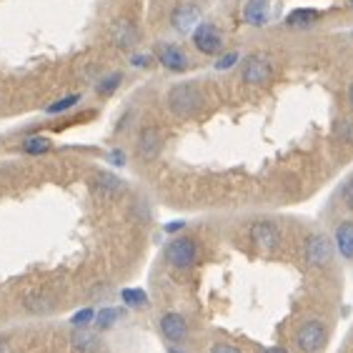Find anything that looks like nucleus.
<instances>
[{"label": "nucleus", "instance_id": "nucleus-7", "mask_svg": "<svg viewBox=\"0 0 353 353\" xmlns=\"http://www.w3.org/2000/svg\"><path fill=\"white\" fill-rule=\"evenodd\" d=\"M193 46L203 55H221L223 53V35L213 23H198L193 30Z\"/></svg>", "mask_w": 353, "mask_h": 353}, {"label": "nucleus", "instance_id": "nucleus-26", "mask_svg": "<svg viewBox=\"0 0 353 353\" xmlns=\"http://www.w3.org/2000/svg\"><path fill=\"white\" fill-rule=\"evenodd\" d=\"M341 201H343L348 211H353V173L346 178V183L341 185Z\"/></svg>", "mask_w": 353, "mask_h": 353}, {"label": "nucleus", "instance_id": "nucleus-15", "mask_svg": "<svg viewBox=\"0 0 353 353\" xmlns=\"http://www.w3.org/2000/svg\"><path fill=\"white\" fill-rule=\"evenodd\" d=\"M319 21H321L319 10H313V8H299V10L288 13V18H285V26L296 28V30H306V28H311L313 23H319Z\"/></svg>", "mask_w": 353, "mask_h": 353}, {"label": "nucleus", "instance_id": "nucleus-6", "mask_svg": "<svg viewBox=\"0 0 353 353\" xmlns=\"http://www.w3.org/2000/svg\"><path fill=\"white\" fill-rule=\"evenodd\" d=\"M251 243L259 248L261 253H276L281 245V228L273 221H256L248 228Z\"/></svg>", "mask_w": 353, "mask_h": 353}, {"label": "nucleus", "instance_id": "nucleus-14", "mask_svg": "<svg viewBox=\"0 0 353 353\" xmlns=\"http://www.w3.org/2000/svg\"><path fill=\"white\" fill-rule=\"evenodd\" d=\"M243 21L253 28H263L271 21V0H245Z\"/></svg>", "mask_w": 353, "mask_h": 353}, {"label": "nucleus", "instance_id": "nucleus-21", "mask_svg": "<svg viewBox=\"0 0 353 353\" xmlns=\"http://www.w3.org/2000/svg\"><path fill=\"white\" fill-rule=\"evenodd\" d=\"M121 83H123V73L103 75V78H98V83H95V93H98V95H113Z\"/></svg>", "mask_w": 353, "mask_h": 353}, {"label": "nucleus", "instance_id": "nucleus-36", "mask_svg": "<svg viewBox=\"0 0 353 353\" xmlns=\"http://www.w3.org/2000/svg\"><path fill=\"white\" fill-rule=\"evenodd\" d=\"M351 8H353V0H351Z\"/></svg>", "mask_w": 353, "mask_h": 353}, {"label": "nucleus", "instance_id": "nucleus-28", "mask_svg": "<svg viewBox=\"0 0 353 353\" xmlns=\"http://www.w3.org/2000/svg\"><path fill=\"white\" fill-rule=\"evenodd\" d=\"M150 61H153V58H150V55H145V53H136V55H130V63H133L136 68H148Z\"/></svg>", "mask_w": 353, "mask_h": 353}, {"label": "nucleus", "instance_id": "nucleus-9", "mask_svg": "<svg viewBox=\"0 0 353 353\" xmlns=\"http://www.w3.org/2000/svg\"><path fill=\"white\" fill-rule=\"evenodd\" d=\"M198 23H201V8L196 3H178L170 13V28L181 35L193 33Z\"/></svg>", "mask_w": 353, "mask_h": 353}, {"label": "nucleus", "instance_id": "nucleus-8", "mask_svg": "<svg viewBox=\"0 0 353 353\" xmlns=\"http://www.w3.org/2000/svg\"><path fill=\"white\" fill-rule=\"evenodd\" d=\"M156 58L165 70H170V73H185V70L190 68L188 55H185L183 48L176 46V43H161V46H156Z\"/></svg>", "mask_w": 353, "mask_h": 353}, {"label": "nucleus", "instance_id": "nucleus-12", "mask_svg": "<svg viewBox=\"0 0 353 353\" xmlns=\"http://www.w3.org/2000/svg\"><path fill=\"white\" fill-rule=\"evenodd\" d=\"M110 35H113V43H116L121 50H133L141 41V33H138V28L133 21L128 18H121V21L113 23L110 28Z\"/></svg>", "mask_w": 353, "mask_h": 353}, {"label": "nucleus", "instance_id": "nucleus-27", "mask_svg": "<svg viewBox=\"0 0 353 353\" xmlns=\"http://www.w3.org/2000/svg\"><path fill=\"white\" fill-rule=\"evenodd\" d=\"M95 319V311L93 308H83L73 316V326H83V323H90Z\"/></svg>", "mask_w": 353, "mask_h": 353}, {"label": "nucleus", "instance_id": "nucleus-23", "mask_svg": "<svg viewBox=\"0 0 353 353\" xmlns=\"http://www.w3.org/2000/svg\"><path fill=\"white\" fill-rule=\"evenodd\" d=\"M121 299H123V303L130 308L148 306V296H145V291H141V288H125V291L121 293Z\"/></svg>", "mask_w": 353, "mask_h": 353}, {"label": "nucleus", "instance_id": "nucleus-22", "mask_svg": "<svg viewBox=\"0 0 353 353\" xmlns=\"http://www.w3.org/2000/svg\"><path fill=\"white\" fill-rule=\"evenodd\" d=\"M98 346V339H95L90 331H75L73 333V348L78 353H93V348Z\"/></svg>", "mask_w": 353, "mask_h": 353}, {"label": "nucleus", "instance_id": "nucleus-20", "mask_svg": "<svg viewBox=\"0 0 353 353\" xmlns=\"http://www.w3.org/2000/svg\"><path fill=\"white\" fill-rule=\"evenodd\" d=\"M81 98H83L81 93L65 95V98H61V101H53V103H50V105L46 108V113H48V116H61V113H65V110L75 108V105L81 103Z\"/></svg>", "mask_w": 353, "mask_h": 353}, {"label": "nucleus", "instance_id": "nucleus-11", "mask_svg": "<svg viewBox=\"0 0 353 353\" xmlns=\"http://www.w3.org/2000/svg\"><path fill=\"white\" fill-rule=\"evenodd\" d=\"M161 333H163V339L170 341V343H183L188 339V321L176 311H168L161 316Z\"/></svg>", "mask_w": 353, "mask_h": 353}, {"label": "nucleus", "instance_id": "nucleus-18", "mask_svg": "<svg viewBox=\"0 0 353 353\" xmlns=\"http://www.w3.org/2000/svg\"><path fill=\"white\" fill-rule=\"evenodd\" d=\"M21 148H23V153H28V156H46V153H50L53 143L43 136H30L23 141Z\"/></svg>", "mask_w": 353, "mask_h": 353}, {"label": "nucleus", "instance_id": "nucleus-4", "mask_svg": "<svg viewBox=\"0 0 353 353\" xmlns=\"http://www.w3.org/2000/svg\"><path fill=\"white\" fill-rule=\"evenodd\" d=\"M273 75V63L268 55L263 53H251L245 55V61L241 63V81L251 88H261L271 81Z\"/></svg>", "mask_w": 353, "mask_h": 353}, {"label": "nucleus", "instance_id": "nucleus-17", "mask_svg": "<svg viewBox=\"0 0 353 353\" xmlns=\"http://www.w3.org/2000/svg\"><path fill=\"white\" fill-rule=\"evenodd\" d=\"M23 306H26L30 313H35V316H48V313L55 308V301L50 299V296H46V293L33 291L23 299Z\"/></svg>", "mask_w": 353, "mask_h": 353}, {"label": "nucleus", "instance_id": "nucleus-10", "mask_svg": "<svg viewBox=\"0 0 353 353\" xmlns=\"http://www.w3.org/2000/svg\"><path fill=\"white\" fill-rule=\"evenodd\" d=\"M163 150V133L156 125H145L138 133V158L141 161H156Z\"/></svg>", "mask_w": 353, "mask_h": 353}, {"label": "nucleus", "instance_id": "nucleus-30", "mask_svg": "<svg viewBox=\"0 0 353 353\" xmlns=\"http://www.w3.org/2000/svg\"><path fill=\"white\" fill-rule=\"evenodd\" d=\"M211 353H241V348L231 346V343H216V346L211 348Z\"/></svg>", "mask_w": 353, "mask_h": 353}, {"label": "nucleus", "instance_id": "nucleus-31", "mask_svg": "<svg viewBox=\"0 0 353 353\" xmlns=\"http://www.w3.org/2000/svg\"><path fill=\"white\" fill-rule=\"evenodd\" d=\"M181 228H185L183 221H173V223L165 225V233H176V231H181Z\"/></svg>", "mask_w": 353, "mask_h": 353}, {"label": "nucleus", "instance_id": "nucleus-3", "mask_svg": "<svg viewBox=\"0 0 353 353\" xmlns=\"http://www.w3.org/2000/svg\"><path fill=\"white\" fill-rule=\"evenodd\" d=\"M328 343V328L323 321L308 319L296 331V346L301 353H321Z\"/></svg>", "mask_w": 353, "mask_h": 353}, {"label": "nucleus", "instance_id": "nucleus-24", "mask_svg": "<svg viewBox=\"0 0 353 353\" xmlns=\"http://www.w3.org/2000/svg\"><path fill=\"white\" fill-rule=\"evenodd\" d=\"M336 138L343 143H353V121L351 118H341L336 123Z\"/></svg>", "mask_w": 353, "mask_h": 353}, {"label": "nucleus", "instance_id": "nucleus-34", "mask_svg": "<svg viewBox=\"0 0 353 353\" xmlns=\"http://www.w3.org/2000/svg\"><path fill=\"white\" fill-rule=\"evenodd\" d=\"M0 353H6V343L3 341H0Z\"/></svg>", "mask_w": 353, "mask_h": 353}, {"label": "nucleus", "instance_id": "nucleus-35", "mask_svg": "<svg viewBox=\"0 0 353 353\" xmlns=\"http://www.w3.org/2000/svg\"><path fill=\"white\" fill-rule=\"evenodd\" d=\"M168 353H181V351H178V348H170V351Z\"/></svg>", "mask_w": 353, "mask_h": 353}, {"label": "nucleus", "instance_id": "nucleus-33", "mask_svg": "<svg viewBox=\"0 0 353 353\" xmlns=\"http://www.w3.org/2000/svg\"><path fill=\"white\" fill-rule=\"evenodd\" d=\"M348 103H351V108H353V83L348 85Z\"/></svg>", "mask_w": 353, "mask_h": 353}, {"label": "nucleus", "instance_id": "nucleus-2", "mask_svg": "<svg viewBox=\"0 0 353 353\" xmlns=\"http://www.w3.org/2000/svg\"><path fill=\"white\" fill-rule=\"evenodd\" d=\"M163 256L173 268H178V271H188V268L196 265L198 256H201V248H198L196 238L176 236L168 245H165Z\"/></svg>", "mask_w": 353, "mask_h": 353}, {"label": "nucleus", "instance_id": "nucleus-29", "mask_svg": "<svg viewBox=\"0 0 353 353\" xmlns=\"http://www.w3.org/2000/svg\"><path fill=\"white\" fill-rule=\"evenodd\" d=\"M108 161H110V165H125V156H123V150H110L108 153Z\"/></svg>", "mask_w": 353, "mask_h": 353}, {"label": "nucleus", "instance_id": "nucleus-13", "mask_svg": "<svg viewBox=\"0 0 353 353\" xmlns=\"http://www.w3.org/2000/svg\"><path fill=\"white\" fill-rule=\"evenodd\" d=\"M333 245H336V253H339L341 259L353 261V218L341 221V223L336 225Z\"/></svg>", "mask_w": 353, "mask_h": 353}, {"label": "nucleus", "instance_id": "nucleus-32", "mask_svg": "<svg viewBox=\"0 0 353 353\" xmlns=\"http://www.w3.org/2000/svg\"><path fill=\"white\" fill-rule=\"evenodd\" d=\"M263 353H288L285 348H281V346H273V348H265Z\"/></svg>", "mask_w": 353, "mask_h": 353}, {"label": "nucleus", "instance_id": "nucleus-25", "mask_svg": "<svg viewBox=\"0 0 353 353\" xmlns=\"http://www.w3.org/2000/svg\"><path fill=\"white\" fill-rule=\"evenodd\" d=\"M238 58H241V55L236 53V50H228V53H221L216 58V70H231L233 65H236L238 63Z\"/></svg>", "mask_w": 353, "mask_h": 353}, {"label": "nucleus", "instance_id": "nucleus-5", "mask_svg": "<svg viewBox=\"0 0 353 353\" xmlns=\"http://www.w3.org/2000/svg\"><path fill=\"white\" fill-rule=\"evenodd\" d=\"M303 259L311 268H326L336 259V245L333 238H328L326 233H313L303 245Z\"/></svg>", "mask_w": 353, "mask_h": 353}, {"label": "nucleus", "instance_id": "nucleus-19", "mask_svg": "<svg viewBox=\"0 0 353 353\" xmlns=\"http://www.w3.org/2000/svg\"><path fill=\"white\" fill-rule=\"evenodd\" d=\"M123 311H118V308H101V311L95 313L93 323L98 326V331H108V328H113L121 321Z\"/></svg>", "mask_w": 353, "mask_h": 353}, {"label": "nucleus", "instance_id": "nucleus-16", "mask_svg": "<svg viewBox=\"0 0 353 353\" xmlns=\"http://www.w3.org/2000/svg\"><path fill=\"white\" fill-rule=\"evenodd\" d=\"M95 190L101 193V196H118L123 188H125V183H123L121 178L116 176V173H108V170H103V173H98L93 181Z\"/></svg>", "mask_w": 353, "mask_h": 353}, {"label": "nucleus", "instance_id": "nucleus-1", "mask_svg": "<svg viewBox=\"0 0 353 353\" xmlns=\"http://www.w3.org/2000/svg\"><path fill=\"white\" fill-rule=\"evenodd\" d=\"M168 110L176 118H193L205 105V98L196 83H178L168 90Z\"/></svg>", "mask_w": 353, "mask_h": 353}]
</instances>
